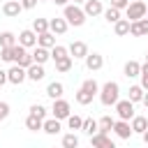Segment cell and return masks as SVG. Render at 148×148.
I'll use <instances>...</instances> for the list:
<instances>
[{
	"label": "cell",
	"instance_id": "obj_20",
	"mask_svg": "<svg viewBox=\"0 0 148 148\" xmlns=\"http://www.w3.org/2000/svg\"><path fill=\"white\" fill-rule=\"evenodd\" d=\"M62 92H65V86H62L60 81H51V83L46 86V95H49L51 99H60Z\"/></svg>",
	"mask_w": 148,
	"mask_h": 148
},
{
	"label": "cell",
	"instance_id": "obj_39",
	"mask_svg": "<svg viewBox=\"0 0 148 148\" xmlns=\"http://www.w3.org/2000/svg\"><path fill=\"white\" fill-rule=\"evenodd\" d=\"M139 79H141V83H139V86H141L143 90H148V62H143V65H141V76H139Z\"/></svg>",
	"mask_w": 148,
	"mask_h": 148
},
{
	"label": "cell",
	"instance_id": "obj_6",
	"mask_svg": "<svg viewBox=\"0 0 148 148\" xmlns=\"http://www.w3.org/2000/svg\"><path fill=\"white\" fill-rule=\"evenodd\" d=\"M116 113H118V120H132L134 118V104L130 102V99H120L118 104H116Z\"/></svg>",
	"mask_w": 148,
	"mask_h": 148
},
{
	"label": "cell",
	"instance_id": "obj_14",
	"mask_svg": "<svg viewBox=\"0 0 148 148\" xmlns=\"http://www.w3.org/2000/svg\"><path fill=\"white\" fill-rule=\"evenodd\" d=\"M83 12H86V16H99V14H104V7H102L99 0H86Z\"/></svg>",
	"mask_w": 148,
	"mask_h": 148
},
{
	"label": "cell",
	"instance_id": "obj_19",
	"mask_svg": "<svg viewBox=\"0 0 148 148\" xmlns=\"http://www.w3.org/2000/svg\"><path fill=\"white\" fill-rule=\"evenodd\" d=\"M123 72H125L127 79H136V76H141V65L136 60H127L125 67H123Z\"/></svg>",
	"mask_w": 148,
	"mask_h": 148
},
{
	"label": "cell",
	"instance_id": "obj_34",
	"mask_svg": "<svg viewBox=\"0 0 148 148\" xmlns=\"http://www.w3.org/2000/svg\"><path fill=\"white\" fill-rule=\"evenodd\" d=\"M81 88H83L86 92H90V95H99V83H97L95 79H86V81L81 83Z\"/></svg>",
	"mask_w": 148,
	"mask_h": 148
},
{
	"label": "cell",
	"instance_id": "obj_31",
	"mask_svg": "<svg viewBox=\"0 0 148 148\" xmlns=\"http://www.w3.org/2000/svg\"><path fill=\"white\" fill-rule=\"evenodd\" d=\"M60 148H79V136H76L74 132L62 134V143H60Z\"/></svg>",
	"mask_w": 148,
	"mask_h": 148
},
{
	"label": "cell",
	"instance_id": "obj_48",
	"mask_svg": "<svg viewBox=\"0 0 148 148\" xmlns=\"http://www.w3.org/2000/svg\"><path fill=\"white\" fill-rule=\"evenodd\" d=\"M81 2H86V0H74V5H81Z\"/></svg>",
	"mask_w": 148,
	"mask_h": 148
},
{
	"label": "cell",
	"instance_id": "obj_9",
	"mask_svg": "<svg viewBox=\"0 0 148 148\" xmlns=\"http://www.w3.org/2000/svg\"><path fill=\"white\" fill-rule=\"evenodd\" d=\"M7 79H9V83L18 86V83H23V81L28 79V69H23V67H18V65H12V67L7 69Z\"/></svg>",
	"mask_w": 148,
	"mask_h": 148
},
{
	"label": "cell",
	"instance_id": "obj_5",
	"mask_svg": "<svg viewBox=\"0 0 148 148\" xmlns=\"http://www.w3.org/2000/svg\"><path fill=\"white\" fill-rule=\"evenodd\" d=\"M14 65H18V67H23V69H28L30 65H35L32 53H28V49H23L21 44L14 46Z\"/></svg>",
	"mask_w": 148,
	"mask_h": 148
},
{
	"label": "cell",
	"instance_id": "obj_21",
	"mask_svg": "<svg viewBox=\"0 0 148 148\" xmlns=\"http://www.w3.org/2000/svg\"><path fill=\"white\" fill-rule=\"evenodd\" d=\"M16 44H18V37H16L14 32H9V30L0 32V49H12V46H16Z\"/></svg>",
	"mask_w": 148,
	"mask_h": 148
},
{
	"label": "cell",
	"instance_id": "obj_23",
	"mask_svg": "<svg viewBox=\"0 0 148 148\" xmlns=\"http://www.w3.org/2000/svg\"><path fill=\"white\" fill-rule=\"evenodd\" d=\"M49 58H51V51H49V49L35 46V51H32V60H35V65H44Z\"/></svg>",
	"mask_w": 148,
	"mask_h": 148
},
{
	"label": "cell",
	"instance_id": "obj_12",
	"mask_svg": "<svg viewBox=\"0 0 148 148\" xmlns=\"http://www.w3.org/2000/svg\"><path fill=\"white\" fill-rule=\"evenodd\" d=\"M67 28H69V23L65 18H60V16H56V18L49 21V32H53V35H65Z\"/></svg>",
	"mask_w": 148,
	"mask_h": 148
},
{
	"label": "cell",
	"instance_id": "obj_41",
	"mask_svg": "<svg viewBox=\"0 0 148 148\" xmlns=\"http://www.w3.org/2000/svg\"><path fill=\"white\" fill-rule=\"evenodd\" d=\"M111 7H116V9H127L130 7V0H111Z\"/></svg>",
	"mask_w": 148,
	"mask_h": 148
},
{
	"label": "cell",
	"instance_id": "obj_4",
	"mask_svg": "<svg viewBox=\"0 0 148 148\" xmlns=\"http://www.w3.org/2000/svg\"><path fill=\"white\" fill-rule=\"evenodd\" d=\"M51 118H58V120H67L69 116H72V106H69V102L67 99H53V106H51Z\"/></svg>",
	"mask_w": 148,
	"mask_h": 148
},
{
	"label": "cell",
	"instance_id": "obj_16",
	"mask_svg": "<svg viewBox=\"0 0 148 148\" xmlns=\"http://www.w3.org/2000/svg\"><path fill=\"white\" fill-rule=\"evenodd\" d=\"M21 12H23V7H21V2H16V0H7V2L2 5V14H5V16H9V18L18 16Z\"/></svg>",
	"mask_w": 148,
	"mask_h": 148
},
{
	"label": "cell",
	"instance_id": "obj_42",
	"mask_svg": "<svg viewBox=\"0 0 148 148\" xmlns=\"http://www.w3.org/2000/svg\"><path fill=\"white\" fill-rule=\"evenodd\" d=\"M7 116H9V104L7 102H0V123L7 120Z\"/></svg>",
	"mask_w": 148,
	"mask_h": 148
},
{
	"label": "cell",
	"instance_id": "obj_29",
	"mask_svg": "<svg viewBox=\"0 0 148 148\" xmlns=\"http://www.w3.org/2000/svg\"><path fill=\"white\" fill-rule=\"evenodd\" d=\"M74 99H76V104L86 106V104H90V102L95 99V95H90V92H86L83 88H79V90H76V95H74Z\"/></svg>",
	"mask_w": 148,
	"mask_h": 148
},
{
	"label": "cell",
	"instance_id": "obj_51",
	"mask_svg": "<svg viewBox=\"0 0 148 148\" xmlns=\"http://www.w3.org/2000/svg\"><path fill=\"white\" fill-rule=\"evenodd\" d=\"M130 2H132V0H130Z\"/></svg>",
	"mask_w": 148,
	"mask_h": 148
},
{
	"label": "cell",
	"instance_id": "obj_49",
	"mask_svg": "<svg viewBox=\"0 0 148 148\" xmlns=\"http://www.w3.org/2000/svg\"><path fill=\"white\" fill-rule=\"evenodd\" d=\"M146 62H148V53H146Z\"/></svg>",
	"mask_w": 148,
	"mask_h": 148
},
{
	"label": "cell",
	"instance_id": "obj_17",
	"mask_svg": "<svg viewBox=\"0 0 148 148\" xmlns=\"http://www.w3.org/2000/svg\"><path fill=\"white\" fill-rule=\"evenodd\" d=\"M86 67H88L90 72H97V69L104 67V58H102L99 53H88V56H86Z\"/></svg>",
	"mask_w": 148,
	"mask_h": 148
},
{
	"label": "cell",
	"instance_id": "obj_10",
	"mask_svg": "<svg viewBox=\"0 0 148 148\" xmlns=\"http://www.w3.org/2000/svg\"><path fill=\"white\" fill-rule=\"evenodd\" d=\"M90 146L92 148H116V143L111 141V136L102 134V132H97L95 136H90Z\"/></svg>",
	"mask_w": 148,
	"mask_h": 148
},
{
	"label": "cell",
	"instance_id": "obj_3",
	"mask_svg": "<svg viewBox=\"0 0 148 148\" xmlns=\"http://www.w3.org/2000/svg\"><path fill=\"white\" fill-rule=\"evenodd\" d=\"M146 14H148V7H146V2H143V0H132V2H130V7L125 9V18H127L130 23L146 18Z\"/></svg>",
	"mask_w": 148,
	"mask_h": 148
},
{
	"label": "cell",
	"instance_id": "obj_35",
	"mask_svg": "<svg viewBox=\"0 0 148 148\" xmlns=\"http://www.w3.org/2000/svg\"><path fill=\"white\" fill-rule=\"evenodd\" d=\"M32 30H35L37 35L49 32V21H46V18H35V21H32Z\"/></svg>",
	"mask_w": 148,
	"mask_h": 148
},
{
	"label": "cell",
	"instance_id": "obj_13",
	"mask_svg": "<svg viewBox=\"0 0 148 148\" xmlns=\"http://www.w3.org/2000/svg\"><path fill=\"white\" fill-rule=\"evenodd\" d=\"M130 125H132V132H134V134H141V136H143V134L148 132V118H146V116H134V118L130 120Z\"/></svg>",
	"mask_w": 148,
	"mask_h": 148
},
{
	"label": "cell",
	"instance_id": "obj_18",
	"mask_svg": "<svg viewBox=\"0 0 148 148\" xmlns=\"http://www.w3.org/2000/svg\"><path fill=\"white\" fill-rule=\"evenodd\" d=\"M60 130H62V123H60L58 118H46V120H44V127H42V132H46V134L56 136Z\"/></svg>",
	"mask_w": 148,
	"mask_h": 148
},
{
	"label": "cell",
	"instance_id": "obj_40",
	"mask_svg": "<svg viewBox=\"0 0 148 148\" xmlns=\"http://www.w3.org/2000/svg\"><path fill=\"white\" fill-rule=\"evenodd\" d=\"M0 58L5 62H14V46L12 49H0Z\"/></svg>",
	"mask_w": 148,
	"mask_h": 148
},
{
	"label": "cell",
	"instance_id": "obj_32",
	"mask_svg": "<svg viewBox=\"0 0 148 148\" xmlns=\"http://www.w3.org/2000/svg\"><path fill=\"white\" fill-rule=\"evenodd\" d=\"M72 65H74V58H72V56H67V58H62V60H58V62H56V72L65 74V72H69V69H72Z\"/></svg>",
	"mask_w": 148,
	"mask_h": 148
},
{
	"label": "cell",
	"instance_id": "obj_15",
	"mask_svg": "<svg viewBox=\"0 0 148 148\" xmlns=\"http://www.w3.org/2000/svg\"><path fill=\"white\" fill-rule=\"evenodd\" d=\"M130 35H132V37H146V35H148V18L134 21V23L130 25Z\"/></svg>",
	"mask_w": 148,
	"mask_h": 148
},
{
	"label": "cell",
	"instance_id": "obj_7",
	"mask_svg": "<svg viewBox=\"0 0 148 148\" xmlns=\"http://www.w3.org/2000/svg\"><path fill=\"white\" fill-rule=\"evenodd\" d=\"M18 44H21L23 49H32V46H37V32H35L32 28L21 30V32H18Z\"/></svg>",
	"mask_w": 148,
	"mask_h": 148
},
{
	"label": "cell",
	"instance_id": "obj_2",
	"mask_svg": "<svg viewBox=\"0 0 148 148\" xmlns=\"http://www.w3.org/2000/svg\"><path fill=\"white\" fill-rule=\"evenodd\" d=\"M62 18L69 23V25H74V28H81L83 23H86V12L79 7V5H67L65 9H62Z\"/></svg>",
	"mask_w": 148,
	"mask_h": 148
},
{
	"label": "cell",
	"instance_id": "obj_11",
	"mask_svg": "<svg viewBox=\"0 0 148 148\" xmlns=\"http://www.w3.org/2000/svg\"><path fill=\"white\" fill-rule=\"evenodd\" d=\"M113 134H116L118 139H130L134 132H132V125H130L127 120H116V125H113Z\"/></svg>",
	"mask_w": 148,
	"mask_h": 148
},
{
	"label": "cell",
	"instance_id": "obj_28",
	"mask_svg": "<svg viewBox=\"0 0 148 148\" xmlns=\"http://www.w3.org/2000/svg\"><path fill=\"white\" fill-rule=\"evenodd\" d=\"M143 95H146V90H143L141 86H130V97H127V99H130L132 104H136V102L143 99Z\"/></svg>",
	"mask_w": 148,
	"mask_h": 148
},
{
	"label": "cell",
	"instance_id": "obj_8",
	"mask_svg": "<svg viewBox=\"0 0 148 148\" xmlns=\"http://www.w3.org/2000/svg\"><path fill=\"white\" fill-rule=\"evenodd\" d=\"M67 51H69V56H72L74 60H86V56L90 53L86 42H72V44L67 46Z\"/></svg>",
	"mask_w": 148,
	"mask_h": 148
},
{
	"label": "cell",
	"instance_id": "obj_25",
	"mask_svg": "<svg viewBox=\"0 0 148 148\" xmlns=\"http://www.w3.org/2000/svg\"><path fill=\"white\" fill-rule=\"evenodd\" d=\"M81 132H83V134H88V136H95V134L99 132L97 120H95V118H83V127H81Z\"/></svg>",
	"mask_w": 148,
	"mask_h": 148
},
{
	"label": "cell",
	"instance_id": "obj_36",
	"mask_svg": "<svg viewBox=\"0 0 148 148\" xmlns=\"http://www.w3.org/2000/svg\"><path fill=\"white\" fill-rule=\"evenodd\" d=\"M104 18H106L109 23H118V21H120V9H116V7L104 9Z\"/></svg>",
	"mask_w": 148,
	"mask_h": 148
},
{
	"label": "cell",
	"instance_id": "obj_33",
	"mask_svg": "<svg viewBox=\"0 0 148 148\" xmlns=\"http://www.w3.org/2000/svg\"><path fill=\"white\" fill-rule=\"evenodd\" d=\"M69 56V51H67V46H60V44H56L53 49H51V58L58 62V60H62V58H67Z\"/></svg>",
	"mask_w": 148,
	"mask_h": 148
},
{
	"label": "cell",
	"instance_id": "obj_27",
	"mask_svg": "<svg viewBox=\"0 0 148 148\" xmlns=\"http://www.w3.org/2000/svg\"><path fill=\"white\" fill-rule=\"evenodd\" d=\"M130 25H132V23H130L127 18H120L118 23H113V32H116L118 37H125V35H130Z\"/></svg>",
	"mask_w": 148,
	"mask_h": 148
},
{
	"label": "cell",
	"instance_id": "obj_45",
	"mask_svg": "<svg viewBox=\"0 0 148 148\" xmlns=\"http://www.w3.org/2000/svg\"><path fill=\"white\" fill-rule=\"evenodd\" d=\"M53 2H56V5H58V7H62V9H65V7H67V2H69V0H53Z\"/></svg>",
	"mask_w": 148,
	"mask_h": 148
},
{
	"label": "cell",
	"instance_id": "obj_1",
	"mask_svg": "<svg viewBox=\"0 0 148 148\" xmlns=\"http://www.w3.org/2000/svg\"><path fill=\"white\" fill-rule=\"evenodd\" d=\"M99 102L104 106H116L120 102V86L116 81H106L102 88H99Z\"/></svg>",
	"mask_w": 148,
	"mask_h": 148
},
{
	"label": "cell",
	"instance_id": "obj_24",
	"mask_svg": "<svg viewBox=\"0 0 148 148\" xmlns=\"http://www.w3.org/2000/svg\"><path fill=\"white\" fill-rule=\"evenodd\" d=\"M44 76H46L44 65H30V67H28V79H30V81H35V83H37V81H42Z\"/></svg>",
	"mask_w": 148,
	"mask_h": 148
},
{
	"label": "cell",
	"instance_id": "obj_44",
	"mask_svg": "<svg viewBox=\"0 0 148 148\" xmlns=\"http://www.w3.org/2000/svg\"><path fill=\"white\" fill-rule=\"evenodd\" d=\"M5 83H9V79H7V72H5V69H0V86H5Z\"/></svg>",
	"mask_w": 148,
	"mask_h": 148
},
{
	"label": "cell",
	"instance_id": "obj_26",
	"mask_svg": "<svg viewBox=\"0 0 148 148\" xmlns=\"http://www.w3.org/2000/svg\"><path fill=\"white\" fill-rule=\"evenodd\" d=\"M97 125H99V132H102V134H109V132H113L116 120H113L111 116H102V118L97 120Z\"/></svg>",
	"mask_w": 148,
	"mask_h": 148
},
{
	"label": "cell",
	"instance_id": "obj_46",
	"mask_svg": "<svg viewBox=\"0 0 148 148\" xmlns=\"http://www.w3.org/2000/svg\"><path fill=\"white\" fill-rule=\"evenodd\" d=\"M141 104H143V106L148 109V90H146V95H143V99H141Z\"/></svg>",
	"mask_w": 148,
	"mask_h": 148
},
{
	"label": "cell",
	"instance_id": "obj_37",
	"mask_svg": "<svg viewBox=\"0 0 148 148\" xmlns=\"http://www.w3.org/2000/svg\"><path fill=\"white\" fill-rule=\"evenodd\" d=\"M67 127H69V130H81V127H83V118L76 116V113H72V116L67 118Z\"/></svg>",
	"mask_w": 148,
	"mask_h": 148
},
{
	"label": "cell",
	"instance_id": "obj_38",
	"mask_svg": "<svg viewBox=\"0 0 148 148\" xmlns=\"http://www.w3.org/2000/svg\"><path fill=\"white\" fill-rule=\"evenodd\" d=\"M30 113L37 116L39 120H46V106H42V104H32L30 106Z\"/></svg>",
	"mask_w": 148,
	"mask_h": 148
},
{
	"label": "cell",
	"instance_id": "obj_43",
	"mask_svg": "<svg viewBox=\"0 0 148 148\" xmlns=\"http://www.w3.org/2000/svg\"><path fill=\"white\" fill-rule=\"evenodd\" d=\"M37 2H39V0H21V7H23V9H32Z\"/></svg>",
	"mask_w": 148,
	"mask_h": 148
},
{
	"label": "cell",
	"instance_id": "obj_30",
	"mask_svg": "<svg viewBox=\"0 0 148 148\" xmlns=\"http://www.w3.org/2000/svg\"><path fill=\"white\" fill-rule=\"evenodd\" d=\"M25 127H28L30 132H39V130L44 127V120H39L37 116H32V113H30V116L25 118Z\"/></svg>",
	"mask_w": 148,
	"mask_h": 148
},
{
	"label": "cell",
	"instance_id": "obj_47",
	"mask_svg": "<svg viewBox=\"0 0 148 148\" xmlns=\"http://www.w3.org/2000/svg\"><path fill=\"white\" fill-rule=\"evenodd\" d=\"M143 143H146V146H148V132H146V134H143Z\"/></svg>",
	"mask_w": 148,
	"mask_h": 148
},
{
	"label": "cell",
	"instance_id": "obj_22",
	"mask_svg": "<svg viewBox=\"0 0 148 148\" xmlns=\"http://www.w3.org/2000/svg\"><path fill=\"white\" fill-rule=\"evenodd\" d=\"M37 46H42V49H53L56 46V35L53 32H44V35H37Z\"/></svg>",
	"mask_w": 148,
	"mask_h": 148
},
{
	"label": "cell",
	"instance_id": "obj_50",
	"mask_svg": "<svg viewBox=\"0 0 148 148\" xmlns=\"http://www.w3.org/2000/svg\"><path fill=\"white\" fill-rule=\"evenodd\" d=\"M16 2H21V0H16Z\"/></svg>",
	"mask_w": 148,
	"mask_h": 148
}]
</instances>
